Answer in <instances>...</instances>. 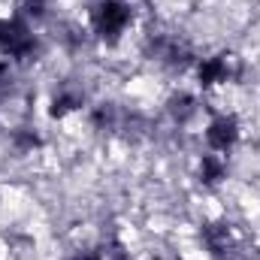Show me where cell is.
Returning <instances> with one entry per match:
<instances>
[{
	"label": "cell",
	"instance_id": "6da1fadb",
	"mask_svg": "<svg viewBox=\"0 0 260 260\" xmlns=\"http://www.w3.org/2000/svg\"><path fill=\"white\" fill-rule=\"evenodd\" d=\"M127 21H130V9H127V3H121V0H103L94 9V27H97L100 37L118 40L124 34Z\"/></svg>",
	"mask_w": 260,
	"mask_h": 260
},
{
	"label": "cell",
	"instance_id": "7a4b0ae2",
	"mask_svg": "<svg viewBox=\"0 0 260 260\" xmlns=\"http://www.w3.org/2000/svg\"><path fill=\"white\" fill-rule=\"evenodd\" d=\"M30 46H34V37H30L27 24H21V21H15V18L0 21V52H3V55L21 58V55L30 52Z\"/></svg>",
	"mask_w": 260,
	"mask_h": 260
},
{
	"label": "cell",
	"instance_id": "3957f363",
	"mask_svg": "<svg viewBox=\"0 0 260 260\" xmlns=\"http://www.w3.org/2000/svg\"><path fill=\"white\" fill-rule=\"evenodd\" d=\"M236 136H239V130H236V121L233 118H218V121H212L209 130H206V142L212 145V151L215 154H224L233 142H236Z\"/></svg>",
	"mask_w": 260,
	"mask_h": 260
},
{
	"label": "cell",
	"instance_id": "277c9868",
	"mask_svg": "<svg viewBox=\"0 0 260 260\" xmlns=\"http://www.w3.org/2000/svg\"><path fill=\"white\" fill-rule=\"evenodd\" d=\"M43 6H46V0H24V12L27 15H43Z\"/></svg>",
	"mask_w": 260,
	"mask_h": 260
}]
</instances>
